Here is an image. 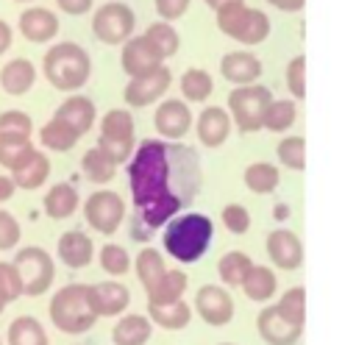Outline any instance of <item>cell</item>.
Returning <instances> with one entry per match:
<instances>
[{
	"mask_svg": "<svg viewBox=\"0 0 356 345\" xmlns=\"http://www.w3.org/2000/svg\"><path fill=\"white\" fill-rule=\"evenodd\" d=\"M128 181L142 223L159 228L195 198L200 186V161L184 145L147 139L128 164Z\"/></svg>",
	"mask_w": 356,
	"mask_h": 345,
	"instance_id": "cell-1",
	"label": "cell"
},
{
	"mask_svg": "<svg viewBox=\"0 0 356 345\" xmlns=\"http://www.w3.org/2000/svg\"><path fill=\"white\" fill-rule=\"evenodd\" d=\"M42 67H44V78L56 89H64V92L83 86L86 78H89V70H92L89 53L81 45H75V42H58V45H53L44 53Z\"/></svg>",
	"mask_w": 356,
	"mask_h": 345,
	"instance_id": "cell-2",
	"label": "cell"
},
{
	"mask_svg": "<svg viewBox=\"0 0 356 345\" xmlns=\"http://www.w3.org/2000/svg\"><path fill=\"white\" fill-rule=\"evenodd\" d=\"M211 242V220L206 214H184L167 225L164 248L178 262H195L209 250Z\"/></svg>",
	"mask_w": 356,
	"mask_h": 345,
	"instance_id": "cell-3",
	"label": "cell"
},
{
	"mask_svg": "<svg viewBox=\"0 0 356 345\" xmlns=\"http://www.w3.org/2000/svg\"><path fill=\"white\" fill-rule=\"evenodd\" d=\"M217 25L220 31H225L228 36H234L236 42L245 45H256L261 39H267L270 33V19L264 11L250 8L245 3H228L217 11Z\"/></svg>",
	"mask_w": 356,
	"mask_h": 345,
	"instance_id": "cell-4",
	"label": "cell"
},
{
	"mask_svg": "<svg viewBox=\"0 0 356 345\" xmlns=\"http://www.w3.org/2000/svg\"><path fill=\"white\" fill-rule=\"evenodd\" d=\"M92 300L86 287H64L50 300V317L61 331H83L92 323Z\"/></svg>",
	"mask_w": 356,
	"mask_h": 345,
	"instance_id": "cell-5",
	"label": "cell"
},
{
	"mask_svg": "<svg viewBox=\"0 0 356 345\" xmlns=\"http://www.w3.org/2000/svg\"><path fill=\"white\" fill-rule=\"evenodd\" d=\"M134 25H136L134 8L125 6V3H120V0L103 3L95 11V17H92V31L106 45H122V42H128L131 33H134Z\"/></svg>",
	"mask_w": 356,
	"mask_h": 345,
	"instance_id": "cell-6",
	"label": "cell"
},
{
	"mask_svg": "<svg viewBox=\"0 0 356 345\" xmlns=\"http://www.w3.org/2000/svg\"><path fill=\"white\" fill-rule=\"evenodd\" d=\"M14 264L22 278V295H42L53 281V259L42 248H22L14 256Z\"/></svg>",
	"mask_w": 356,
	"mask_h": 345,
	"instance_id": "cell-7",
	"label": "cell"
},
{
	"mask_svg": "<svg viewBox=\"0 0 356 345\" xmlns=\"http://www.w3.org/2000/svg\"><path fill=\"white\" fill-rule=\"evenodd\" d=\"M100 150H106L114 161H122L131 150V117L125 111H108L103 120Z\"/></svg>",
	"mask_w": 356,
	"mask_h": 345,
	"instance_id": "cell-8",
	"label": "cell"
},
{
	"mask_svg": "<svg viewBox=\"0 0 356 345\" xmlns=\"http://www.w3.org/2000/svg\"><path fill=\"white\" fill-rule=\"evenodd\" d=\"M83 211H86V220H89L92 228H97L103 234H111L122 220V200L114 192H95L86 200Z\"/></svg>",
	"mask_w": 356,
	"mask_h": 345,
	"instance_id": "cell-9",
	"label": "cell"
},
{
	"mask_svg": "<svg viewBox=\"0 0 356 345\" xmlns=\"http://www.w3.org/2000/svg\"><path fill=\"white\" fill-rule=\"evenodd\" d=\"M19 33L36 45L50 42L58 33V17L44 6H31L19 14Z\"/></svg>",
	"mask_w": 356,
	"mask_h": 345,
	"instance_id": "cell-10",
	"label": "cell"
},
{
	"mask_svg": "<svg viewBox=\"0 0 356 345\" xmlns=\"http://www.w3.org/2000/svg\"><path fill=\"white\" fill-rule=\"evenodd\" d=\"M159 50L145 39V36H131L122 47V67L128 75L139 78V75H147L153 70H159Z\"/></svg>",
	"mask_w": 356,
	"mask_h": 345,
	"instance_id": "cell-11",
	"label": "cell"
},
{
	"mask_svg": "<svg viewBox=\"0 0 356 345\" xmlns=\"http://www.w3.org/2000/svg\"><path fill=\"white\" fill-rule=\"evenodd\" d=\"M33 81H36V70L28 58H11L0 70V86L6 95H14V97L25 95L33 86Z\"/></svg>",
	"mask_w": 356,
	"mask_h": 345,
	"instance_id": "cell-12",
	"label": "cell"
},
{
	"mask_svg": "<svg viewBox=\"0 0 356 345\" xmlns=\"http://www.w3.org/2000/svg\"><path fill=\"white\" fill-rule=\"evenodd\" d=\"M167 81H170V75H167V70H161V67L153 70V72H147V75H139V78H134V81L128 83L125 100H128L131 106H145V103H150L156 95L164 92Z\"/></svg>",
	"mask_w": 356,
	"mask_h": 345,
	"instance_id": "cell-13",
	"label": "cell"
},
{
	"mask_svg": "<svg viewBox=\"0 0 356 345\" xmlns=\"http://www.w3.org/2000/svg\"><path fill=\"white\" fill-rule=\"evenodd\" d=\"M264 103H267V92L259 89V86L234 92V97H231V106H234V111L239 114V120H242L245 128H253V125L261 120V106H264Z\"/></svg>",
	"mask_w": 356,
	"mask_h": 345,
	"instance_id": "cell-14",
	"label": "cell"
},
{
	"mask_svg": "<svg viewBox=\"0 0 356 345\" xmlns=\"http://www.w3.org/2000/svg\"><path fill=\"white\" fill-rule=\"evenodd\" d=\"M58 256H61V262L70 264V267H83V264H89V259H92V242H89V236L81 234V231H67V234H61V239H58Z\"/></svg>",
	"mask_w": 356,
	"mask_h": 345,
	"instance_id": "cell-15",
	"label": "cell"
},
{
	"mask_svg": "<svg viewBox=\"0 0 356 345\" xmlns=\"http://www.w3.org/2000/svg\"><path fill=\"white\" fill-rule=\"evenodd\" d=\"M56 117L64 120L67 125H72L78 134H86L89 125H92V120H95V106H92L89 97H67V100L58 106Z\"/></svg>",
	"mask_w": 356,
	"mask_h": 345,
	"instance_id": "cell-16",
	"label": "cell"
},
{
	"mask_svg": "<svg viewBox=\"0 0 356 345\" xmlns=\"http://www.w3.org/2000/svg\"><path fill=\"white\" fill-rule=\"evenodd\" d=\"M47 175H50V161H47V156L39 153V150H33V156H31L19 170L11 172L17 189H39V186L47 181Z\"/></svg>",
	"mask_w": 356,
	"mask_h": 345,
	"instance_id": "cell-17",
	"label": "cell"
},
{
	"mask_svg": "<svg viewBox=\"0 0 356 345\" xmlns=\"http://www.w3.org/2000/svg\"><path fill=\"white\" fill-rule=\"evenodd\" d=\"M78 209V192L70 184H56L44 195V211L53 220H64Z\"/></svg>",
	"mask_w": 356,
	"mask_h": 345,
	"instance_id": "cell-18",
	"label": "cell"
},
{
	"mask_svg": "<svg viewBox=\"0 0 356 345\" xmlns=\"http://www.w3.org/2000/svg\"><path fill=\"white\" fill-rule=\"evenodd\" d=\"M78 131L72 128V125H67L64 120H58V117H53L42 131H39V139H42V145L47 147V150H70L75 142H78Z\"/></svg>",
	"mask_w": 356,
	"mask_h": 345,
	"instance_id": "cell-19",
	"label": "cell"
},
{
	"mask_svg": "<svg viewBox=\"0 0 356 345\" xmlns=\"http://www.w3.org/2000/svg\"><path fill=\"white\" fill-rule=\"evenodd\" d=\"M33 156V145L25 136H0V167L19 170Z\"/></svg>",
	"mask_w": 356,
	"mask_h": 345,
	"instance_id": "cell-20",
	"label": "cell"
},
{
	"mask_svg": "<svg viewBox=\"0 0 356 345\" xmlns=\"http://www.w3.org/2000/svg\"><path fill=\"white\" fill-rule=\"evenodd\" d=\"M8 345H47V337L33 317H17L8 326Z\"/></svg>",
	"mask_w": 356,
	"mask_h": 345,
	"instance_id": "cell-21",
	"label": "cell"
},
{
	"mask_svg": "<svg viewBox=\"0 0 356 345\" xmlns=\"http://www.w3.org/2000/svg\"><path fill=\"white\" fill-rule=\"evenodd\" d=\"M222 75L231 81H250L259 75V61L250 53H228L222 58Z\"/></svg>",
	"mask_w": 356,
	"mask_h": 345,
	"instance_id": "cell-22",
	"label": "cell"
},
{
	"mask_svg": "<svg viewBox=\"0 0 356 345\" xmlns=\"http://www.w3.org/2000/svg\"><path fill=\"white\" fill-rule=\"evenodd\" d=\"M22 295V278L14 262H0V314L11 300Z\"/></svg>",
	"mask_w": 356,
	"mask_h": 345,
	"instance_id": "cell-23",
	"label": "cell"
},
{
	"mask_svg": "<svg viewBox=\"0 0 356 345\" xmlns=\"http://www.w3.org/2000/svg\"><path fill=\"white\" fill-rule=\"evenodd\" d=\"M145 39L159 50L161 58L178 50V33H175V28H172L170 22H164V19H161V22H153V25L145 31Z\"/></svg>",
	"mask_w": 356,
	"mask_h": 345,
	"instance_id": "cell-24",
	"label": "cell"
},
{
	"mask_svg": "<svg viewBox=\"0 0 356 345\" xmlns=\"http://www.w3.org/2000/svg\"><path fill=\"white\" fill-rule=\"evenodd\" d=\"M156 122H159V128H161L164 134L178 136V134H184V131H186L189 114H186V109H184L181 103H175V100H172V103H164V106H161V111H159Z\"/></svg>",
	"mask_w": 356,
	"mask_h": 345,
	"instance_id": "cell-25",
	"label": "cell"
},
{
	"mask_svg": "<svg viewBox=\"0 0 356 345\" xmlns=\"http://www.w3.org/2000/svg\"><path fill=\"white\" fill-rule=\"evenodd\" d=\"M83 170H86V175L92 181H108L114 175V159L106 150L95 147V150H89L83 156Z\"/></svg>",
	"mask_w": 356,
	"mask_h": 345,
	"instance_id": "cell-26",
	"label": "cell"
},
{
	"mask_svg": "<svg viewBox=\"0 0 356 345\" xmlns=\"http://www.w3.org/2000/svg\"><path fill=\"white\" fill-rule=\"evenodd\" d=\"M31 131H33V122L25 111L8 109V111L0 114V136H25V139H31Z\"/></svg>",
	"mask_w": 356,
	"mask_h": 345,
	"instance_id": "cell-27",
	"label": "cell"
},
{
	"mask_svg": "<svg viewBox=\"0 0 356 345\" xmlns=\"http://www.w3.org/2000/svg\"><path fill=\"white\" fill-rule=\"evenodd\" d=\"M122 298H125V292H122L120 287H114V284H103V287L89 289V300H92V306L100 309V312H114V309H120V300H122Z\"/></svg>",
	"mask_w": 356,
	"mask_h": 345,
	"instance_id": "cell-28",
	"label": "cell"
},
{
	"mask_svg": "<svg viewBox=\"0 0 356 345\" xmlns=\"http://www.w3.org/2000/svg\"><path fill=\"white\" fill-rule=\"evenodd\" d=\"M200 134H203V139L209 145H217L228 134V120L220 111H206L203 120H200Z\"/></svg>",
	"mask_w": 356,
	"mask_h": 345,
	"instance_id": "cell-29",
	"label": "cell"
},
{
	"mask_svg": "<svg viewBox=\"0 0 356 345\" xmlns=\"http://www.w3.org/2000/svg\"><path fill=\"white\" fill-rule=\"evenodd\" d=\"M184 92H186V97L200 100V97H206L211 92V78L206 72H200V70H189L184 75Z\"/></svg>",
	"mask_w": 356,
	"mask_h": 345,
	"instance_id": "cell-30",
	"label": "cell"
},
{
	"mask_svg": "<svg viewBox=\"0 0 356 345\" xmlns=\"http://www.w3.org/2000/svg\"><path fill=\"white\" fill-rule=\"evenodd\" d=\"M19 234H22V228H19L17 217L0 209V250H11L19 242Z\"/></svg>",
	"mask_w": 356,
	"mask_h": 345,
	"instance_id": "cell-31",
	"label": "cell"
},
{
	"mask_svg": "<svg viewBox=\"0 0 356 345\" xmlns=\"http://www.w3.org/2000/svg\"><path fill=\"white\" fill-rule=\"evenodd\" d=\"M189 3H192V0H153L159 17H161L164 22H172V19H178V17H184L186 8H189Z\"/></svg>",
	"mask_w": 356,
	"mask_h": 345,
	"instance_id": "cell-32",
	"label": "cell"
},
{
	"mask_svg": "<svg viewBox=\"0 0 356 345\" xmlns=\"http://www.w3.org/2000/svg\"><path fill=\"white\" fill-rule=\"evenodd\" d=\"M100 262H103V267H106L108 273H122V270L128 267V256H125V250H122V248H117V245L103 248Z\"/></svg>",
	"mask_w": 356,
	"mask_h": 345,
	"instance_id": "cell-33",
	"label": "cell"
},
{
	"mask_svg": "<svg viewBox=\"0 0 356 345\" xmlns=\"http://www.w3.org/2000/svg\"><path fill=\"white\" fill-rule=\"evenodd\" d=\"M275 170L273 167H264V164H256V167H250V172H248V181H250V186L253 189H267V186H273L275 184Z\"/></svg>",
	"mask_w": 356,
	"mask_h": 345,
	"instance_id": "cell-34",
	"label": "cell"
},
{
	"mask_svg": "<svg viewBox=\"0 0 356 345\" xmlns=\"http://www.w3.org/2000/svg\"><path fill=\"white\" fill-rule=\"evenodd\" d=\"M92 3H95V0H56V6H58L64 14H70V17L86 14V11L92 8Z\"/></svg>",
	"mask_w": 356,
	"mask_h": 345,
	"instance_id": "cell-35",
	"label": "cell"
},
{
	"mask_svg": "<svg viewBox=\"0 0 356 345\" xmlns=\"http://www.w3.org/2000/svg\"><path fill=\"white\" fill-rule=\"evenodd\" d=\"M286 120H292V106H289V103H275L273 111L267 114V122H270L273 128H281Z\"/></svg>",
	"mask_w": 356,
	"mask_h": 345,
	"instance_id": "cell-36",
	"label": "cell"
},
{
	"mask_svg": "<svg viewBox=\"0 0 356 345\" xmlns=\"http://www.w3.org/2000/svg\"><path fill=\"white\" fill-rule=\"evenodd\" d=\"M300 147H303L300 139H289V142H284V145H281V159L289 161V164H295V167H300Z\"/></svg>",
	"mask_w": 356,
	"mask_h": 345,
	"instance_id": "cell-37",
	"label": "cell"
},
{
	"mask_svg": "<svg viewBox=\"0 0 356 345\" xmlns=\"http://www.w3.org/2000/svg\"><path fill=\"white\" fill-rule=\"evenodd\" d=\"M289 83H292V89L298 92V95H303V56H298L292 64H289Z\"/></svg>",
	"mask_w": 356,
	"mask_h": 345,
	"instance_id": "cell-38",
	"label": "cell"
},
{
	"mask_svg": "<svg viewBox=\"0 0 356 345\" xmlns=\"http://www.w3.org/2000/svg\"><path fill=\"white\" fill-rule=\"evenodd\" d=\"M225 223H228L234 231H245V228H248V211H242V209L231 206V209L225 211Z\"/></svg>",
	"mask_w": 356,
	"mask_h": 345,
	"instance_id": "cell-39",
	"label": "cell"
},
{
	"mask_svg": "<svg viewBox=\"0 0 356 345\" xmlns=\"http://www.w3.org/2000/svg\"><path fill=\"white\" fill-rule=\"evenodd\" d=\"M14 192H17V184H14V178L0 172V203L11 200V198H14Z\"/></svg>",
	"mask_w": 356,
	"mask_h": 345,
	"instance_id": "cell-40",
	"label": "cell"
},
{
	"mask_svg": "<svg viewBox=\"0 0 356 345\" xmlns=\"http://www.w3.org/2000/svg\"><path fill=\"white\" fill-rule=\"evenodd\" d=\"M11 42H14V33H11V25L6 22V19H0V56L11 47Z\"/></svg>",
	"mask_w": 356,
	"mask_h": 345,
	"instance_id": "cell-41",
	"label": "cell"
},
{
	"mask_svg": "<svg viewBox=\"0 0 356 345\" xmlns=\"http://www.w3.org/2000/svg\"><path fill=\"white\" fill-rule=\"evenodd\" d=\"M267 3L275 6V8H281V11H300L306 0H267Z\"/></svg>",
	"mask_w": 356,
	"mask_h": 345,
	"instance_id": "cell-42",
	"label": "cell"
},
{
	"mask_svg": "<svg viewBox=\"0 0 356 345\" xmlns=\"http://www.w3.org/2000/svg\"><path fill=\"white\" fill-rule=\"evenodd\" d=\"M209 8H214V11H220L222 6H228V3H242V0H203Z\"/></svg>",
	"mask_w": 356,
	"mask_h": 345,
	"instance_id": "cell-43",
	"label": "cell"
},
{
	"mask_svg": "<svg viewBox=\"0 0 356 345\" xmlns=\"http://www.w3.org/2000/svg\"><path fill=\"white\" fill-rule=\"evenodd\" d=\"M17 3H31V0H17Z\"/></svg>",
	"mask_w": 356,
	"mask_h": 345,
	"instance_id": "cell-44",
	"label": "cell"
}]
</instances>
